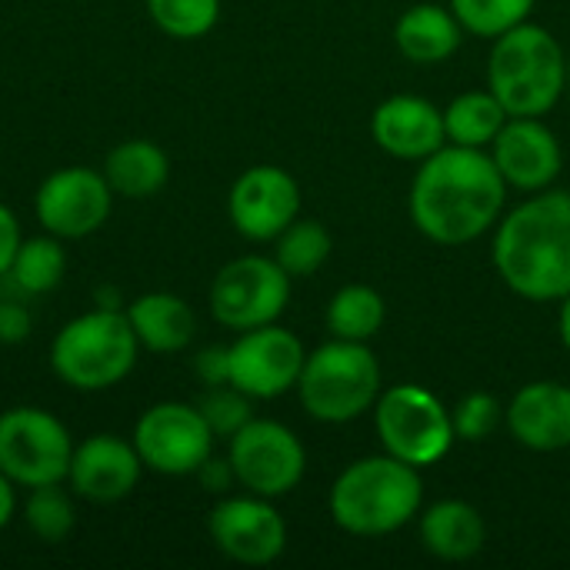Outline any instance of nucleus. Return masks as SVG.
<instances>
[{"label":"nucleus","instance_id":"obj_1","mask_svg":"<svg viewBox=\"0 0 570 570\" xmlns=\"http://www.w3.org/2000/svg\"><path fill=\"white\" fill-rule=\"evenodd\" d=\"M504 200L508 180L488 150L444 144L421 160L407 204L411 220L428 240L461 247L498 227Z\"/></svg>","mask_w":570,"mask_h":570},{"label":"nucleus","instance_id":"obj_2","mask_svg":"<svg viewBox=\"0 0 570 570\" xmlns=\"http://www.w3.org/2000/svg\"><path fill=\"white\" fill-rule=\"evenodd\" d=\"M494 267L524 301L548 304L570 294V190H538L498 220Z\"/></svg>","mask_w":570,"mask_h":570},{"label":"nucleus","instance_id":"obj_3","mask_svg":"<svg viewBox=\"0 0 570 570\" xmlns=\"http://www.w3.org/2000/svg\"><path fill=\"white\" fill-rule=\"evenodd\" d=\"M424 501V481L414 464L394 454H374L347 464L331 488V518L354 538H384L411 524Z\"/></svg>","mask_w":570,"mask_h":570},{"label":"nucleus","instance_id":"obj_4","mask_svg":"<svg viewBox=\"0 0 570 570\" xmlns=\"http://www.w3.org/2000/svg\"><path fill=\"white\" fill-rule=\"evenodd\" d=\"M488 87L511 117H544L568 90V57L558 37L531 20L494 37Z\"/></svg>","mask_w":570,"mask_h":570},{"label":"nucleus","instance_id":"obj_5","mask_svg":"<svg viewBox=\"0 0 570 570\" xmlns=\"http://www.w3.org/2000/svg\"><path fill=\"white\" fill-rule=\"evenodd\" d=\"M140 357L137 334L120 307H94L70 317L50 344V367L60 384L80 394H100L124 384Z\"/></svg>","mask_w":570,"mask_h":570},{"label":"nucleus","instance_id":"obj_6","mask_svg":"<svg viewBox=\"0 0 570 570\" xmlns=\"http://www.w3.org/2000/svg\"><path fill=\"white\" fill-rule=\"evenodd\" d=\"M381 364L364 341H327L304 357L297 397L321 424H347L374 411L381 397Z\"/></svg>","mask_w":570,"mask_h":570},{"label":"nucleus","instance_id":"obj_7","mask_svg":"<svg viewBox=\"0 0 570 570\" xmlns=\"http://www.w3.org/2000/svg\"><path fill=\"white\" fill-rule=\"evenodd\" d=\"M374 428L387 454L421 468L448 458L454 438L451 411L421 384H394L374 404Z\"/></svg>","mask_w":570,"mask_h":570},{"label":"nucleus","instance_id":"obj_8","mask_svg":"<svg viewBox=\"0 0 570 570\" xmlns=\"http://www.w3.org/2000/svg\"><path fill=\"white\" fill-rule=\"evenodd\" d=\"M67 424L37 404H17L0 414V471L17 488L63 484L73 458Z\"/></svg>","mask_w":570,"mask_h":570},{"label":"nucleus","instance_id":"obj_9","mask_svg":"<svg viewBox=\"0 0 570 570\" xmlns=\"http://www.w3.org/2000/svg\"><path fill=\"white\" fill-rule=\"evenodd\" d=\"M291 274L264 254L234 257L210 281V314L227 331L274 324L291 304Z\"/></svg>","mask_w":570,"mask_h":570},{"label":"nucleus","instance_id":"obj_10","mask_svg":"<svg viewBox=\"0 0 570 570\" xmlns=\"http://www.w3.org/2000/svg\"><path fill=\"white\" fill-rule=\"evenodd\" d=\"M130 441L144 461V471L160 478H187L197 474L200 464L214 454L217 438L197 404L160 401L137 417Z\"/></svg>","mask_w":570,"mask_h":570},{"label":"nucleus","instance_id":"obj_11","mask_svg":"<svg viewBox=\"0 0 570 570\" xmlns=\"http://www.w3.org/2000/svg\"><path fill=\"white\" fill-rule=\"evenodd\" d=\"M227 461L244 491L271 501L291 494L307 471V451L301 438L287 424L267 417H250L230 438Z\"/></svg>","mask_w":570,"mask_h":570},{"label":"nucleus","instance_id":"obj_12","mask_svg":"<svg viewBox=\"0 0 570 570\" xmlns=\"http://www.w3.org/2000/svg\"><path fill=\"white\" fill-rule=\"evenodd\" d=\"M114 190L97 167H60L47 174L33 194V217L37 224L60 237V240H80L97 234L110 210H114Z\"/></svg>","mask_w":570,"mask_h":570},{"label":"nucleus","instance_id":"obj_13","mask_svg":"<svg viewBox=\"0 0 570 570\" xmlns=\"http://www.w3.org/2000/svg\"><path fill=\"white\" fill-rule=\"evenodd\" d=\"M304 344L294 331L274 324L240 331L234 344H227L230 384L244 391L250 401H274L297 387L304 371Z\"/></svg>","mask_w":570,"mask_h":570},{"label":"nucleus","instance_id":"obj_14","mask_svg":"<svg viewBox=\"0 0 570 570\" xmlns=\"http://www.w3.org/2000/svg\"><path fill=\"white\" fill-rule=\"evenodd\" d=\"M207 534L214 548L234 564L264 568L274 564L287 548V524L271 498L261 494H224L207 514Z\"/></svg>","mask_w":570,"mask_h":570},{"label":"nucleus","instance_id":"obj_15","mask_svg":"<svg viewBox=\"0 0 570 570\" xmlns=\"http://www.w3.org/2000/svg\"><path fill=\"white\" fill-rule=\"evenodd\" d=\"M227 217L234 230L254 244L274 240L301 217V184L277 164L247 167L227 194Z\"/></svg>","mask_w":570,"mask_h":570},{"label":"nucleus","instance_id":"obj_16","mask_svg":"<svg viewBox=\"0 0 570 570\" xmlns=\"http://www.w3.org/2000/svg\"><path fill=\"white\" fill-rule=\"evenodd\" d=\"M140 478H144V461L134 441L120 434H90L80 444H73V458L63 484L80 501L117 504L137 491Z\"/></svg>","mask_w":570,"mask_h":570},{"label":"nucleus","instance_id":"obj_17","mask_svg":"<svg viewBox=\"0 0 570 570\" xmlns=\"http://www.w3.org/2000/svg\"><path fill=\"white\" fill-rule=\"evenodd\" d=\"M491 157L508 187L528 194L548 190L564 167L561 140L541 117H508L491 144Z\"/></svg>","mask_w":570,"mask_h":570},{"label":"nucleus","instance_id":"obj_18","mask_svg":"<svg viewBox=\"0 0 570 570\" xmlns=\"http://www.w3.org/2000/svg\"><path fill=\"white\" fill-rule=\"evenodd\" d=\"M374 144L397 160H424L448 144L444 110L414 94H394L371 114Z\"/></svg>","mask_w":570,"mask_h":570},{"label":"nucleus","instance_id":"obj_19","mask_svg":"<svg viewBox=\"0 0 570 570\" xmlns=\"http://www.w3.org/2000/svg\"><path fill=\"white\" fill-rule=\"evenodd\" d=\"M504 424L528 451H564L570 448V387L558 381L524 384L504 407Z\"/></svg>","mask_w":570,"mask_h":570},{"label":"nucleus","instance_id":"obj_20","mask_svg":"<svg viewBox=\"0 0 570 570\" xmlns=\"http://www.w3.org/2000/svg\"><path fill=\"white\" fill-rule=\"evenodd\" d=\"M124 314L137 334L140 351L150 354H180L184 347H190L197 334L194 307L170 291H147L134 297Z\"/></svg>","mask_w":570,"mask_h":570},{"label":"nucleus","instance_id":"obj_21","mask_svg":"<svg viewBox=\"0 0 570 570\" xmlns=\"http://www.w3.org/2000/svg\"><path fill=\"white\" fill-rule=\"evenodd\" d=\"M461 40H464L461 20L454 17L451 7H441V3H414L394 23L397 50L411 63H421V67L444 63L448 57L458 53Z\"/></svg>","mask_w":570,"mask_h":570},{"label":"nucleus","instance_id":"obj_22","mask_svg":"<svg viewBox=\"0 0 570 570\" xmlns=\"http://www.w3.org/2000/svg\"><path fill=\"white\" fill-rule=\"evenodd\" d=\"M484 541L488 524L481 511L468 501H438L421 518V544L428 548V554L441 561H471L474 554H481Z\"/></svg>","mask_w":570,"mask_h":570},{"label":"nucleus","instance_id":"obj_23","mask_svg":"<svg viewBox=\"0 0 570 570\" xmlns=\"http://www.w3.org/2000/svg\"><path fill=\"white\" fill-rule=\"evenodd\" d=\"M104 177L117 197L127 200H147L157 197L167 180H170V157L160 144L147 137H130L120 140L107 160H104Z\"/></svg>","mask_w":570,"mask_h":570},{"label":"nucleus","instance_id":"obj_24","mask_svg":"<svg viewBox=\"0 0 570 570\" xmlns=\"http://www.w3.org/2000/svg\"><path fill=\"white\" fill-rule=\"evenodd\" d=\"M508 110L504 104L488 90H464L458 94L448 107H444V130H448V144H461V147H491L494 137L501 134V127L508 124Z\"/></svg>","mask_w":570,"mask_h":570},{"label":"nucleus","instance_id":"obj_25","mask_svg":"<svg viewBox=\"0 0 570 570\" xmlns=\"http://www.w3.org/2000/svg\"><path fill=\"white\" fill-rule=\"evenodd\" d=\"M7 277L13 281L17 291H23L30 297L57 291L63 284V277H67L63 240L47 234V230L40 237H23V244L17 247V257H13Z\"/></svg>","mask_w":570,"mask_h":570},{"label":"nucleus","instance_id":"obj_26","mask_svg":"<svg viewBox=\"0 0 570 570\" xmlns=\"http://www.w3.org/2000/svg\"><path fill=\"white\" fill-rule=\"evenodd\" d=\"M387 317L384 297L367 284L341 287L327 304V331L341 341H371Z\"/></svg>","mask_w":570,"mask_h":570},{"label":"nucleus","instance_id":"obj_27","mask_svg":"<svg viewBox=\"0 0 570 570\" xmlns=\"http://www.w3.org/2000/svg\"><path fill=\"white\" fill-rule=\"evenodd\" d=\"M274 261L291 274V277H311L317 274L331 250H334V240H331V230L314 220V217H297L294 224H287L277 237H274Z\"/></svg>","mask_w":570,"mask_h":570},{"label":"nucleus","instance_id":"obj_28","mask_svg":"<svg viewBox=\"0 0 570 570\" xmlns=\"http://www.w3.org/2000/svg\"><path fill=\"white\" fill-rule=\"evenodd\" d=\"M23 524L30 534L43 544H60L77 528V508L73 491L63 484H40L30 488L23 498Z\"/></svg>","mask_w":570,"mask_h":570},{"label":"nucleus","instance_id":"obj_29","mask_svg":"<svg viewBox=\"0 0 570 570\" xmlns=\"http://www.w3.org/2000/svg\"><path fill=\"white\" fill-rule=\"evenodd\" d=\"M144 7L170 40H200L220 20V0H144Z\"/></svg>","mask_w":570,"mask_h":570},{"label":"nucleus","instance_id":"obj_30","mask_svg":"<svg viewBox=\"0 0 570 570\" xmlns=\"http://www.w3.org/2000/svg\"><path fill=\"white\" fill-rule=\"evenodd\" d=\"M538 0H451L454 17L461 20L464 33L494 40L534 13Z\"/></svg>","mask_w":570,"mask_h":570},{"label":"nucleus","instance_id":"obj_31","mask_svg":"<svg viewBox=\"0 0 570 570\" xmlns=\"http://www.w3.org/2000/svg\"><path fill=\"white\" fill-rule=\"evenodd\" d=\"M197 411L204 414V421L214 431V438H227V441L254 417L250 414V397L244 391H237L234 384L207 387V394L197 401Z\"/></svg>","mask_w":570,"mask_h":570},{"label":"nucleus","instance_id":"obj_32","mask_svg":"<svg viewBox=\"0 0 570 570\" xmlns=\"http://www.w3.org/2000/svg\"><path fill=\"white\" fill-rule=\"evenodd\" d=\"M504 421V407L494 394L488 391H474L468 397L458 401V407L451 411V424H454V438L468 441V444H481L488 441Z\"/></svg>","mask_w":570,"mask_h":570},{"label":"nucleus","instance_id":"obj_33","mask_svg":"<svg viewBox=\"0 0 570 570\" xmlns=\"http://www.w3.org/2000/svg\"><path fill=\"white\" fill-rule=\"evenodd\" d=\"M30 327H33V321H30V311L23 304L0 301V344L13 347V344L27 341L30 337Z\"/></svg>","mask_w":570,"mask_h":570},{"label":"nucleus","instance_id":"obj_34","mask_svg":"<svg viewBox=\"0 0 570 570\" xmlns=\"http://www.w3.org/2000/svg\"><path fill=\"white\" fill-rule=\"evenodd\" d=\"M194 371H197V377H200L207 387L230 384V361H227V347H220V344L204 347V351L194 357Z\"/></svg>","mask_w":570,"mask_h":570},{"label":"nucleus","instance_id":"obj_35","mask_svg":"<svg viewBox=\"0 0 570 570\" xmlns=\"http://www.w3.org/2000/svg\"><path fill=\"white\" fill-rule=\"evenodd\" d=\"M23 244V230H20V220L17 214L0 200V274L10 271L13 257H17V247Z\"/></svg>","mask_w":570,"mask_h":570},{"label":"nucleus","instance_id":"obj_36","mask_svg":"<svg viewBox=\"0 0 570 570\" xmlns=\"http://www.w3.org/2000/svg\"><path fill=\"white\" fill-rule=\"evenodd\" d=\"M194 478L204 484V491H207V494H227V491H230V484H237L230 461H227V458H214V454L200 464V471H197Z\"/></svg>","mask_w":570,"mask_h":570},{"label":"nucleus","instance_id":"obj_37","mask_svg":"<svg viewBox=\"0 0 570 570\" xmlns=\"http://www.w3.org/2000/svg\"><path fill=\"white\" fill-rule=\"evenodd\" d=\"M13 518H17V484L0 471V531H7Z\"/></svg>","mask_w":570,"mask_h":570},{"label":"nucleus","instance_id":"obj_38","mask_svg":"<svg viewBox=\"0 0 570 570\" xmlns=\"http://www.w3.org/2000/svg\"><path fill=\"white\" fill-rule=\"evenodd\" d=\"M558 331H561V344L570 351V294L561 301V311H558Z\"/></svg>","mask_w":570,"mask_h":570},{"label":"nucleus","instance_id":"obj_39","mask_svg":"<svg viewBox=\"0 0 570 570\" xmlns=\"http://www.w3.org/2000/svg\"><path fill=\"white\" fill-rule=\"evenodd\" d=\"M568 87H570V60H568Z\"/></svg>","mask_w":570,"mask_h":570}]
</instances>
